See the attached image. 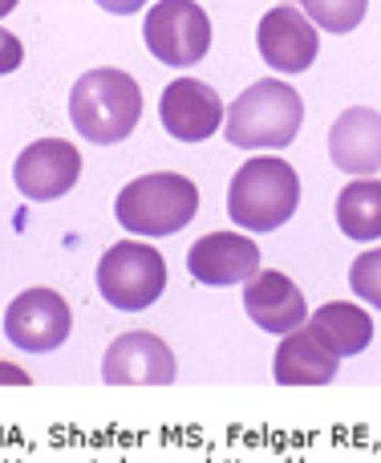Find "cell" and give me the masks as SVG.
Segmentation results:
<instances>
[{
    "label": "cell",
    "mask_w": 381,
    "mask_h": 463,
    "mask_svg": "<svg viewBox=\"0 0 381 463\" xmlns=\"http://www.w3.org/2000/svg\"><path fill=\"white\" fill-rule=\"evenodd\" d=\"M304 102L288 81L260 78L231 102L228 118H223V138L244 151H280L301 135Z\"/></svg>",
    "instance_id": "cell-1"
},
{
    "label": "cell",
    "mask_w": 381,
    "mask_h": 463,
    "mask_svg": "<svg viewBox=\"0 0 381 463\" xmlns=\"http://www.w3.org/2000/svg\"><path fill=\"white\" fill-rule=\"evenodd\" d=\"M70 118L89 143H122L143 118V90L126 70H89L70 90Z\"/></svg>",
    "instance_id": "cell-2"
},
{
    "label": "cell",
    "mask_w": 381,
    "mask_h": 463,
    "mask_svg": "<svg viewBox=\"0 0 381 463\" xmlns=\"http://www.w3.org/2000/svg\"><path fill=\"white\" fill-rule=\"evenodd\" d=\"M301 203V175L284 159H247L231 175L228 187V216L244 232H276L284 220H293Z\"/></svg>",
    "instance_id": "cell-3"
},
{
    "label": "cell",
    "mask_w": 381,
    "mask_h": 463,
    "mask_svg": "<svg viewBox=\"0 0 381 463\" xmlns=\"http://www.w3.org/2000/svg\"><path fill=\"white\" fill-rule=\"evenodd\" d=\"M199 212V187L175 171H151L130 179L114 200V216L122 232L135 236H175Z\"/></svg>",
    "instance_id": "cell-4"
},
{
    "label": "cell",
    "mask_w": 381,
    "mask_h": 463,
    "mask_svg": "<svg viewBox=\"0 0 381 463\" xmlns=\"http://www.w3.org/2000/svg\"><path fill=\"white\" fill-rule=\"evenodd\" d=\"M167 288V260L143 240H122L98 260V293L114 309H151Z\"/></svg>",
    "instance_id": "cell-5"
},
{
    "label": "cell",
    "mask_w": 381,
    "mask_h": 463,
    "mask_svg": "<svg viewBox=\"0 0 381 463\" xmlns=\"http://www.w3.org/2000/svg\"><path fill=\"white\" fill-rule=\"evenodd\" d=\"M143 37L163 65L187 70L211 49V21L195 0H159L143 21Z\"/></svg>",
    "instance_id": "cell-6"
},
{
    "label": "cell",
    "mask_w": 381,
    "mask_h": 463,
    "mask_svg": "<svg viewBox=\"0 0 381 463\" xmlns=\"http://www.w3.org/2000/svg\"><path fill=\"white\" fill-rule=\"evenodd\" d=\"M73 313L65 305V297H57L53 288H24L21 297H13L5 313V334L16 350L24 354H49L70 337Z\"/></svg>",
    "instance_id": "cell-7"
},
{
    "label": "cell",
    "mask_w": 381,
    "mask_h": 463,
    "mask_svg": "<svg viewBox=\"0 0 381 463\" xmlns=\"http://www.w3.org/2000/svg\"><path fill=\"white\" fill-rule=\"evenodd\" d=\"M81 175V155L65 138H37L13 163V184L24 200H61Z\"/></svg>",
    "instance_id": "cell-8"
},
{
    "label": "cell",
    "mask_w": 381,
    "mask_h": 463,
    "mask_svg": "<svg viewBox=\"0 0 381 463\" xmlns=\"http://www.w3.org/2000/svg\"><path fill=\"white\" fill-rule=\"evenodd\" d=\"M175 374L179 366L171 345L146 329H130V334L114 337L102 362V378L110 386H171Z\"/></svg>",
    "instance_id": "cell-9"
},
{
    "label": "cell",
    "mask_w": 381,
    "mask_h": 463,
    "mask_svg": "<svg viewBox=\"0 0 381 463\" xmlns=\"http://www.w3.org/2000/svg\"><path fill=\"white\" fill-rule=\"evenodd\" d=\"M256 45H260V57L268 61V70L304 73L312 61H317L321 37H317V24H312L296 5H276L260 16Z\"/></svg>",
    "instance_id": "cell-10"
},
{
    "label": "cell",
    "mask_w": 381,
    "mask_h": 463,
    "mask_svg": "<svg viewBox=\"0 0 381 463\" xmlns=\"http://www.w3.org/2000/svg\"><path fill=\"white\" fill-rule=\"evenodd\" d=\"M187 272L199 285H247L260 272V248L244 232H207L190 244Z\"/></svg>",
    "instance_id": "cell-11"
},
{
    "label": "cell",
    "mask_w": 381,
    "mask_h": 463,
    "mask_svg": "<svg viewBox=\"0 0 381 463\" xmlns=\"http://www.w3.org/2000/svg\"><path fill=\"white\" fill-rule=\"evenodd\" d=\"M159 118H163V127H167V135L179 138V143H203V138L219 135V122L228 118V114H223L219 94H215L207 81L179 78L163 90Z\"/></svg>",
    "instance_id": "cell-12"
},
{
    "label": "cell",
    "mask_w": 381,
    "mask_h": 463,
    "mask_svg": "<svg viewBox=\"0 0 381 463\" xmlns=\"http://www.w3.org/2000/svg\"><path fill=\"white\" fill-rule=\"evenodd\" d=\"M244 309L260 329L280 334V337H288L293 329H304V321H309L304 293L296 288V280H288L284 272H276V269H260L252 280H247Z\"/></svg>",
    "instance_id": "cell-13"
},
{
    "label": "cell",
    "mask_w": 381,
    "mask_h": 463,
    "mask_svg": "<svg viewBox=\"0 0 381 463\" xmlns=\"http://www.w3.org/2000/svg\"><path fill=\"white\" fill-rule=\"evenodd\" d=\"M329 159L337 171L358 179L381 171V114L369 106H349L329 130Z\"/></svg>",
    "instance_id": "cell-14"
},
{
    "label": "cell",
    "mask_w": 381,
    "mask_h": 463,
    "mask_svg": "<svg viewBox=\"0 0 381 463\" xmlns=\"http://www.w3.org/2000/svg\"><path fill=\"white\" fill-rule=\"evenodd\" d=\"M337 366H341V358L304 326L293 329L288 337H280L272 374H276L280 386H325L337 378Z\"/></svg>",
    "instance_id": "cell-15"
},
{
    "label": "cell",
    "mask_w": 381,
    "mask_h": 463,
    "mask_svg": "<svg viewBox=\"0 0 381 463\" xmlns=\"http://www.w3.org/2000/svg\"><path fill=\"white\" fill-rule=\"evenodd\" d=\"M309 329L337 354V358H353L374 342V317L353 301H329L309 317Z\"/></svg>",
    "instance_id": "cell-16"
},
{
    "label": "cell",
    "mask_w": 381,
    "mask_h": 463,
    "mask_svg": "<svg viewBox=\"0 0 381 463\" xmlns=\"http://www.w3.org/2000/svg\"><path fill=\"white\" fill-rule=\"evenodd\" d=\"M337 228L349 240H377L381 236V184L377 179H353L337 195Z\"/></svg>",
    "instance_id": "cell-17"
},
{
    "label": "cell",
    "mask_w": 381,
    "mask_h": 463,
    "mask_svg": "<svg viewBox=\"0 0 381 463\" xmlns=\"http://www.w3.org/2000/svg\"><path fill=\"white\" fill-rule=\"evenodd\" d=\"M301 13L325 33H349L361 24L369 0H296Z\"/></svg>",
    "instance_id": "cell-18"
},
{
    "label": "cell",
    "mask_w": 381,
    "mask_h": 463,
    "mask_svg": "<svg viewBox=\"0 0 381 463\" xmlns=\"http://www.w3.org/2000/svg\"><path fill=\"white\" fill-rule=\"evenodd\" d=\"M349 288L361 297V301H369L374 309H381V248H374V252H361L358 260H353Z\"/></svg>",
    "instance_id": "cell-19"
},
{
    "label": "cell",
    "mask_w": 381,
    "mask_h": 463,
    "mask_svg": "<svg viewBox=\"0 0 381 463\" xmlns=\"http://www.w3.org/2000/svg\"><path fill=\"white\" fill-rule=\"evenodd\" d=\"M21 57H24L21 41H16L8 29H0V73H13L16 65H21Z\"/></svg>",
    "instance_id": "cell-20"
},
{
    "label": "cell",
    "mask_w": 381,
    "mask_h": 463,
    "mask_svg": "<svg viewBox=\"0 0 381 463\" xmlns=\"http://www.w3.org/2000/svg\"><path fill=\"white\" fill-rule=\"evenodd\" d=\"M94 5H102L106 13H114V16H126V13H138V8H146L151 0H94Z\"/></svg>",
    "instance_id": "cell-21"
},
{
    "label": "cell",
    "mask_w": 381,
    "mask_h": 463,
    "mask_svg": "<svg viewBox=\"0 0 381 463\" xmlns=\"http://www.w3.org/2000/svg\"><path fill=\"white\" fill-rule=\"evenodd\" d=\"M0 383H13V386H29V374L16 366H8V362H0Z\"/></svg>",
    "instance_id": "cell-22"
},
{
    "label": "cell",
    "mask_w": 381,
    "mask_h": 463,
    "mask_svg": "<svg viewBox=\"0 0 381 463\" xmlns=\"http://www.w3.org/2000/svg\"><path fill=\"white\" fill-rule=\"evenodd\" d=\"M16 8V0H0V16H8Z\"/></svg>",
    "instance_id": "cell-23"
},
{
    "label": "cell",
    "mask_w": 381,
    "mask_h": 463,
    "mask_svg": "<svg viewBox=\"0 0 381 463\" xmlns=\"http://www.w3.org/2000/svg\"><path fill=\"white\" fill-rule=\"evenodd\" d=\"M280 5H296V0H280Z\"/></svg>",
    "instance_id": "cell-24"
}]
</instances>
